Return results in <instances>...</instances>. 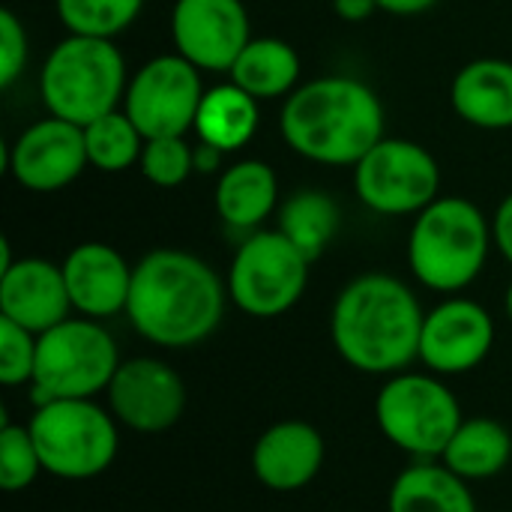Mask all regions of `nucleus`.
<instances>
[{
    "label": "nucleus",
    "instance_id": "9",
    "mask_svg": "<svg viewBox=\"0 0 512 512\" xmlns=\"http://www.w3.org/2000/svg\"><path fill=\"white\" fill-rule=\"evenodd\" d=\"M309 267L312 261L282 231H255L231 261L228 300L249 318H279L300 303Z\"/></svg>",
    "mask_w": 512,
    "mask_h": 512
},
{
    "label": "nucleus",
    "instance_id": "14",
    "mask_svg": "<svg viewBox=\"0 0 512 512\" xmlns=\"http://www.w3.org/2000/svg\"><path fill=\"white\" fill-rule=\"evenodd\" d=\"M495 345V321L486 306L450 297L426 312L420 336V363L441 378L474 372Z\"/></svg>",
    "mask_w": 512,
    "mask_h": 512
},
{
    "label": "nucleus",
    "instance_id": "28",
    "mask_svg": "<svg viewBox=\"0 0 512 512\" xmlns=\"http://www.w3.org/2000/svg\"><path fill=\"white\" fill-rule=\"evenodd\" d=\"M42 456L27 423H0V489L3 492H24L42 474Z\"/></svg>",
    "mask_w": 512,
    "mask_h": 512
},
{
    "label": "nucleus",
    "instance_id": "36",
    "mask_svg": "<svg viewBox=\"0 0 512 512\" xmlns=\"http://www.w3.org/2000/svg\"><path fill=\"white\" fill-rule=\"evenodd\" d=\"M504 306H507V318L512 321V282L510 288H507V297H504Z\"/></svg>",
    "mask_w": 512,
    "mask_h": 512
},
{
    "label": "nucleus",
    "instance_id": "25",
    "mask_svg": "<svg viewBox=\"0 0 512 512\" xmlns=\"http://www.w3.org/2000/svg\"><path fill=\"white\" fill-rule=\"evenodd\" d=\"M279 231L309 261H318L339 231V204L321 189H300L282 204Z\"/></svg>",
    "mask_w": 512,
    "mask_h": 512
},
{
    "label": "nucleus",
    "instance_id": "32",
    "mask_svg": "<svg viewBox=\"0 0 512 512\" xmlns=\"http://www.w3.org/2000/svg\"><path fill=\"white\" fill-rule=\"evenodd\" d=\"M492 240L501 249V255L512 264V192L501 201L495 222H492Z\"/></svg>",
    "mask_w": 512,
    "mask_h": 512
},
{
    "label": "nucleus",
    "instance_id": "35",
    "mask_svg": "<svg viewBox=\"0 0 512 512\" xmlns=\"http://www.w3.org/2000/svg\"><path fill=\"white\" fill-rule=\"evenodd\" d=\"M219 156H222V150H216L213 144L198 141V147H195V171H213L219 165Z\"/></svg>",
    "mask_w": 512,
    "mask_h": 512
},
{
    "label": "nucleus",
    "instance_id": "7",
    "mask_svg": "<svg viewBox=\"0 0 512 512\" xmlns=\"http://www.w3.org/2000/svg\"><path fill=\"white\" fill-rule=\"evenodd\" d=\"M114 336L93 318H66L39 336L36 369L30 381L33 405L57 399H96L120 369Z\"/></svg>",
    "mask_w": 512,
    "mask_h": 512
},
{
    "label": "nucleus",
    "instance_id": "3",
    "mask_svg": "<svg viewBox=\"0 0 512 512\" xmlns=\"http://www.w3.org/2000/svg\"><path fill=\"white\" fill-rule=\"evenodd\" d=\"M279 126L300 156L321 165H357L384 138V105L363 81L324 75L288 96Z\"/></svg>",
    "mask_w": 512,
    "mask_h": 512
},
{
    "label": "nucleus",
    "instance_id": "19",
    "mask_svg": "<svg viewBox=\"0 0 512 512\" xmlns=\"http://www.w3.org/2000/svg\"><path fill=\"white\" fill-rule=\"evenodd\" d=\"M456 114L480 129L512 126V63L483 57L468 63L453 81Z\"/></svg>",
    "mask_w": 512,
    "mask_h": 512
},
{
    "label": "nucleus",
    "instance_id": "29",
    "mask_svg": "<svg viewBox=\"0 0 512 512\" xmlns=\"http://www.w3.org/2000/svg\"><path fill=\"white\" fill-rule=\"evenodd\" d=\"M141 174L159 186V189H174L180 186L192 171H195V147L186 144V135L174 138H147L138 162Z\"/></svg>",
    "mask_w": 512,
    "mask_h": 512
},
{
    "label": "nucleus",
    "instance_id": "12",
    "mask_svg": "<svg viewBox=\"0 0 512 512\" xmlns=\"http://www.w3.org/2000/svg\"><path fill=\"white\" fill-rule=\"evenodd\" d=\"M105 399L123 429L138 435H162L183 420L189 393L177 369L165 360L132 357L114 372Z\"/></svg>",
    "mask_w": 512,
    "mask_h": 512
},
{
    "label": "nucleus",
    "instance_id": "26",
    "mask_svg": "<svg viewBox=\"0 0 512 512\" xmlns=\"http://www.w3.org/2000/svg\"><path fill=\"white\" fill-rule=\"evenodd\" d=\"M144 135L138 126L129 120L126 111H111L93 123L84 126V144H87V159L105 174H117L141 162L144 150Z\"/></svg>",
    "mask_w": 512,
    "mask_h": 512
},
{
    "label": "nucleus",
    "instance_id": "23",
    "mask_svg": "<svg viewBox=\"0 0 512 512\" xmlns=\"http://www.w3.org/2000/svg\"><path fill=\"white\" fill-rule=\"evenodd\" d=\"M258 129V99L249 96L243 87L219 84L213 90H204L198 117H195V132L198 141L213 144L216 150L228 153L243 147Z\"/></svg>",
    "mask_w": 512,
    "mask_h": 512
},
{
    "label": "nucleus",
    "instance_id": "16",
    "mask_svg": "<svg viewBox=\"0 0 512 512\" xmlns=\"http://www.w3.org/2000/svg\"><path fill=\"white\" fill-rule=\"evenodd\" d=\"M72 312L63 267L45 258H21L0 270V318L42 336Z\"/></svg>",
    "mask_w": 512,
    "mask_h": 512
},
{
    "label": "nucleus",
    "instance_id": "13",
    "mask_svg": "<svg viewBox=\"0 0 512 512\" xmlns=\"http://www.w3.org/2000/svg\"><path fill=\"white\" fill-rule=\"evenodd\" d=\"M171 36L177 54L207 72H231L252 39L243 0H174Z\"/></svg>",
    "mask_w": 512,
    "mask_h": 512
},
{
    "label": "nucleus",
    "instance_id": "30",
    "mask_svg": "<svg viewBox=\"0 0 512 512\" xmlns=\"http://www.w3.org/2000/svg\"><path fill=\"white\" fill-rule=\"evenodd\" d=\"M39 336L18 327L9 318H0V384L3 387H30L36 369Z\"/></svg>",
    "mask_w": 512,
    "mask_h": 512
},
{
    "label": "nucleus",
    "instance_id": "15",
    "mask_svg": "<svg viewBox=\"0 0 512 512\" xmlns=\"http://www.w3.org/2000/svg\"><path fill=\"white\" fill-rule=\"evenodd\" d=\"M84 165H90L84 129L60 117L27 126L6 150V171L30 192L63 189L78 180Z\"/></svg>",
    "mask_w": 512,
    "mask_h": 512
},
{
    "label": "nucleus",
    "instance_id": "33",
    "mask_svg": "<svg viewBox=\"0 0 512 512\" xmlns=\"http://www.w3.org/2000/svg\"><path fill=\"white\" fill-rule=\"evenodd\" d=\"M333 9L342 21H366L378 9V0H333Z\"/></svg>",
    "mask_w": 512,
    "mask_h": 512
},
{
    "label": "nucleus",
    "instance_id": "27",
    "mask_svg": "<svg viewBox=\"0 0 512 512\" xmlns=\"http://www.w3.org/2000/svg\"><path fill=\"white\" fill-rule=\"evenodd\" d=\"M144 0H57L63 27L75 36L114 39L141 12Z\"/></svg>",
    "mask_w": 512,
    "mask_h": 512
},
{
    "label": "nucleus",
    "instance_id": "8",
    "mask_svg": "<svg viewBox=\"0 0 512 512\" xmlns=\"http://www.w3.org/2000/svg\"><path fill=\"white\" fill-rule=\"evenodd\" d=\"M462 420V405L441 375L399 372L390 375L375 396L381 435L420 462L441 459Z\"/></svg>",
    "mask_w": 512,
    "mask_h": 512
},
{
    "label": "nucleus",
    "instance_id": "31",
    "mask_svg": "<svg viewBox=\"0 0 512 512\" xmlns=\"http://www.w3.org/2000/svg\"><path fill=\"white\" fill-rule=\"evenodd\" d=\"M27 63V33L12 9L0 12V87H9Z\"/></svg>",
    "mask_w": 512,
    "mask_h": 512
},
{
    "label": "nucleus",
    "instance_id": "22",
    "mask_svg": "<svg viewBox=\"0 0 512 512\" xmlns=\"http://www.w3.org/2000/svg\"><path fill=\"white\" fill-rule=\"evenodd\" d=\"M279 183L267 162L243 159L222 171L216 183V210L225 225L237 231L258 228L276 207Z\"/></svg>",
    "mask_w": 512,
    "mask_h": 512
},
{
    "label": "nucleus",
    "instance_id": "17",
    "mask_svg": "<svg viewBox=\"0 0 512 512\" xmlns=\"http://www.w3.org/2000/svg\"><path fill=\"white\" fill-rule=\"evenodd\" d=\"M324 438L306 420H279L252 444V474L270 492H300L324 468Z\"/></svg>",
    "mask_w": 512,
    "mask_h": 512
},
{
    "label": "nucleus",
    "instance_id": "6",
    "mask_svg": "<svg viewBox=\"0 0 512 512\" xmlns=\"http://www.w3.org/2000/svg\"><path fill=\"white\" fill-rule=\"evenodd\" d=\"M27 429L45 474L69 483L102 477L120 453V423L96 399H57L36 405Z\"/></svg>",
    "mask_w": 512,
    "mask_h": 512
},
{
    "label": "nucleus",
    "instance_id": "10",
    "mask_svg": "<svg viewBox=\"0 0 512 512\" xmlns=\"http://www.w3.org/2000/svg\"><path fill=\"white\" fill-rule=\"evenodd\" d=\"M441 168L435 156L405 138H381L354 168L360 201L381 216H408L438 198Z\"/></svg>",
    "mask_w": 512,
    "mask_h": 512
},
{
    "label": "nucleus",
    "instance_id": "20",
    "mask_svg": "<svg viewBox=\"0 0 512 512\" xmlns=\"http://www.w3.org/2000/svg\"><path fill=\"white\" fill-rule=\"evenodd\" d=\"M512 459L510 429L495 417H465L447 450L441 453V465H447L456 477L492 480L507 471Z\"/></svg>",
    "mask_w": 512,
    "mask_h": 512
},
{
    "label": "nucleus",
    "instance_id": "5",
    "mask_svg": "<svg viewBox=\"0 0 512 512\" xmlns=\"http://www.w3.org/2000/svg\"><path fill=\"white\" fill-rule=\"evenodd\" d=\"M39 93L51 117L87 126L117 111L126 96V63L111 39L69 33L42 66Z\"/></svg>",
    "mask_w": 512,
    "mask_h": 512
},
{
    "label": "nucleus",
    "instance_id": "2",
    "mask_svg": "<svg viewBox=\"0 0 512 512\" xmlns=\"http://www.w3.org/2000/svg\"><path fill=\"white\" fill-rule=\"evenodd\" d=\"M426 312L417 294L390 273H363L351 279L330 315L336 354L366 375H399L420 360Z\"/></svg>",
    "mask_w": 512,
    "mask_h": 512
},
{
    "label": "nucleus",
    "instance_id": "24",
    "mask_svg": "<svg viewBox=\"0 0 512 512\" xmlns=\"http://www.w3.org/2000/svg\"><path fill=\"white\" fill-rule=\"evenodd\" d=\"M228 75L255 99H279L294 93L300 78V54L285 39H249Z\"/></svg>",
    "mask_w": 512,
    "mask_h": 512
},
{
    "label": "nucleus",
    "instance_id": "21",
    "mask_svg": "<svg viewBox=\"0 0 512 512\" xmlns=\"http://www.w3.org/2000/svg\"><path fill=\"white\" fill-rule=\"evenodd\" d=\"M390 512H477V501L468 489V480L456 477L438 459L417 462L405 468L387 498Z\"/></svg>",
    "mask_w": 512,
    "mask_h": 512
},
{
    "label": "nucleus",
    "instance_id": "1",
    "mask_svg": "<svg viewBox=\"0 0 512 512\" xmlns=\"http://www.w3.org/2000/svg\"><path fill=\"white\" fill-rule=\"evenodd\" d=\"M228 285L216 270L183 249H153L132 270L126 318L159 348H195L216 333Z\"/></svg>",
    "mask_w": 512,
    "mask_h": 512
},
{
    "label": "nucleus",
    "instance_id": "4",
    "mask_svg": "<svg viewBox=\"0 0 512 512\" xmlns=\"http://www.w3.org/2000/svg\"><path fill=\"white\" fill-rule=\"evenodd\" d=\"M492 225L468 198H435L417 213L408 240V264L420 285L459 294L486 267Z\"/></svg>",
    "mask_w": 512,
    "mask_h": 512
},
{
    "label": "nucleus",
    "instance_id": "34",
    "mask_svg": "<svg viewBox=\"0 0 512 512\" xmlns=\"http://www.w3.org/2000/svg\"><path fill=\"white\" fill-rule=\"evenodd\" d=\"M438 0H378V9L393 12V15H420L432 9Z\"/></svg>",
    "mask_w": 512,
    "mask_h": 512
},
{
    "label": "nucleus",
    "instance_id": "18",
    "mask_svg": "<svg viewBox=\"0 0 512 512\" xmlns=\"http://www.w3.org/2000/svg\"><path fill=\"white\" fill-rule=\"evenodd\" d=\"M63 267L66 291L72 309L84 318L105 321L126 312L132 291V270L126 258L108 243H81L75 246Z\"/></svg>",
    "mask_w": 512,
    "mask_h": 512
},
{
    "label": "nucleus",
    "instance_id": "11",
    "mask_svg": "<svg viewBox=\"0 0 512 512\" xmlns=\"http://www.w3.org/2000/svg\"><path fill=\"white\" fill-rule=\"evenodd\" d=\"M201 99L198 66L180 54H162L144 63L126 84L123 111L144 138H174L195 129Z\"/></svg>",
    "mask_w": 512,
    "mask_h": 512
}]
</instances>
